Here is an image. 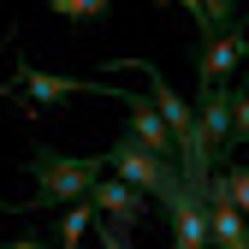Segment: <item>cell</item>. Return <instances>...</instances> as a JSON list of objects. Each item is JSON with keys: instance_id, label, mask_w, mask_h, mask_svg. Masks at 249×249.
Returning a JSON list of instances; mask_svg holds the SVG:
<instances>
[{"instance_id": "6da1fadb", "label": "cell", "mask_w": 249, "mask_h": 249, "mask_svg": "<svg viewBox=\"0 0 249 249\" xmlns=\"http://www.w3.org/2000/svg\"><path fill=\"white\" fill-rule=\"evenodd\" d=\"M107 172V154H59V148H30V178H36V202H30V213L42 208H77L89 202V190L101 184Z\"/></svg>"}, {"instance_id": "7a4b0ae2", "label": "cell", "mask_w": 249, "mask_h": 249, "mask_svg": "<svg viewBox=\"0 0 249 249\" xmlns=\"http://www.w3.org/2000/svg\"><path fill=\"white\" fill-rule=\"evenodd\" d=\"M0 95H12V101L30 113V124H36L53 101H66V95H119V89H107V83H95V77H59V71H42V66H30V59H18V71L6 77Z\"/></svg>"}, {"instance_id": "3957f363", "label": "cell", "mask_w": 249, "mask_h": 249, "mask_svg": "<svg viewBox=\"0 0 249 249\" xmlns=\"http://www.w3.org/2000/svg\"><path fill=\"white\" fill-rule=\"evenodd\" d=\"M107 166H113L124 184H137L142 196H154V202H166L172 190H184V166H178V160H160V154H148L137 137H119V142L107 148Z\"/></svg>"}, {"instance_id": "277c9868", "label": "cell", "mask_w": 249, "mask_h": 249, "mask_svg": "<svg viewBox=\"0 0 249 249\" xmlns=\"http://www.w3.org/2000/svg\"><path fill=\"white\" fill-rule=\"evenodd\" d=\"M196 124H202V154H208V166L220 172V166L231 160V83H202Z\"/></svg>"}, {"instance_id": "5b68a950", "label": "cell", "mask_w": 249, "mask_h": 249, "mask_svg": "<svg viewBox=\"0 0 249 249\" xmlns=\"http://www.w3.org/2000/svg\"><path fill=\"white\" fill-rule=\"evenodd\" d=\"M202 202H208V237H213V249H249V220L237 213V202L226 190V172L208 178Z\"/></svg>"}, {"instance_id": "8992f818", "label": "cell", "mask_w": 249, "mask_h": 249, "mask_svg": "<svg viewBox=\"0 0 249 249\" xmlns=\"http://www.w3.org/2000/svg\"><path fill=\"white\" fill-rule=\"evenodd\" d=\"M208 190V184H202ZM202 190H172L160 208H166V220H172V249H213V237H208V202H202Z\"/></svg>"}, {"instance_id": "52a82bcc", "label": "cell", "mask_w": 249, "mask_h": 249, "mask_svg": "<svg viewBox=\"0 0 249 249\" xmlns=\"http://www.w3.org/2000/svg\"><path fill=\"white\" fill-rule=\"evenodd\" d=\"M89 208H95L113 231H131V226L148 220V196L137 190V184H124V178H101L95 190H89Z\"/></svg>"}, {"instance_id": "ba28073f", "label": "cell", "mask_w": 249, "mask_h": 249, "mask_svg": "<svg viewBox=\"0 0 249 249\" xmlns=\"http://www.w3.org/2000/svg\"><path fill=\"white\" fill-rule=\"evenodd\" d=\"M124 119H131L124 137H137L148 154H160V160H178V142H172V131H166L160 107H154V95H124ZM178 166H184V160H178Z\"/></svg>"}, {"instance_id": "9c48e42d", "label": "cell", "mask_w": 249, "mask_h": 249, "mask_svg": "<svg viewBox=\"0 0 249 249\" xmlns=\"http://www.w3.org/2000/svg\"><path fill=\"white\" fill-rule=\"evenodd\" d=\"M243 53H249V36H243V30H226V36L196 42V77L202 83H231V71L243 66Z\"/></svg>"}, {"instance_id": "30bf717a", "label": "cell", "mask_w": 249, "mask_h": 249, "mask_svg": "<svg viewBox=\"0 0 249 249\" xmlns=\"http://www.w3.org/2000/svg\"><path fill=\"white\" fill-rule=\"evenodd\" d=\"M107 6H113V0H48V12L66 18V24H101Z\"/></svg>"}, {"instance_id": "8fae6325", "label": "cell", "mask_w": 249, "mask_h": 249, "mask_svg": "<svg viewBox=\"0 0 249 249\" xmlns=\"http://www.w3.org/2000/svg\"><path fill=\"white\" fill-rule=\"evenodd\" d=\"M95 220H101V213L89 208V202H77V208H66V213H59V249H77V243H83V231L95 226Z\"/></svg>"}, {"instance_id": "7c38bea8", "label": "cell", "mask_w": 249, "mask_h": 249, "mask_svg": "<svg viewBox=\"0 0 249 249\" xmlns=\"http://www.w3.org/2000/svg\"><path fill=\"white\" fill-rule=\"evenodd\" d=\"M243 142H249V83L231 89V148H243Z\"/></svg>"}, {"instance_id": "4fadbf2b", "label": "cell", "mask_w": 249, "mask_h": 249, "mask_svg": "<svg viewBox=\"0 0 249 249\" xmlns=\"http://www.w3.org/2000/svg\"><path fill=\"white\" fill-rule=\"evenodd\" d=\"M220 172H226V190H231V202H237V213L249 220V166H243V160H226Z\"/></svg>"}, {"instance_id": "5bb4252c", "label": "cell", "mask_w": 249, "mask_h": 249, "mask_svg": "<svg viewBox=\"0 0 249 249\" xmlns=\"http://www.w3.org/2000/svg\"><path fill=\"white\" fill-rule=\"evenodd\" d=\"M101 249H131V237H124V231H113V226H101Z\"/></svg>"}, {"instance_id": "9a60e30c", "label": "cell", "mask_w": 249, "mask_h": 249, "mask_svg": "<svg viewBox=\"0 0 249 249\" xmlns=\"http://www.w3.org/2000/svg\"><path fill=\"white\" fill-rule=\"evenodd\" d=\"M0 249H42V237H36V226H30L24 237H12V243H0Z\"/></svg>"}, {"instance_id": "2e32d148", "label": "cell", "mask_w": 249, "mask_h": 249, "mask_svg": "<svg viewBox=\"0 0 249 249\" xmlns=\"http://www.w3.org/2000/svg\"><path fill=\"white\" fill-rule=\"evenodd\" d=\"M0 213H24V208H18V202H6V196H0Z\"/></svg>"}]
</instances>
